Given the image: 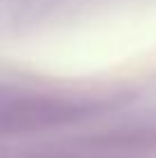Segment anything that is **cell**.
Returning a JSON list of instances; mask_svg holds the SVG:
<instances>
[{
    "instance_id": "cell-1",
    "label": "cell",
    "mask_w": 156,
    "mask_h": 158,
    "mask_svg": "<svg viewBox=\"0 0 156 158\" xmlns=\"http://www.w3.org/2000/svg\"><path fill=\"white\" fill-rule=\"evenodd\" d=\"M80 115L76 103L57 96H23L2 94L0 96V135L28 133L51 126H60Z\"/></svg>"
}]
</instances>
